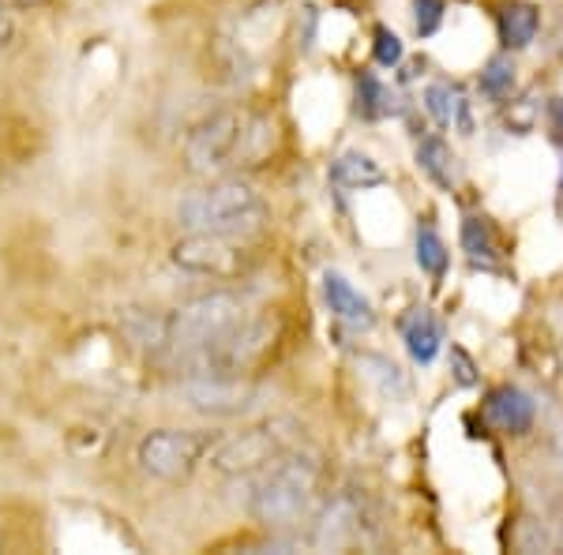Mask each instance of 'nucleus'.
I'll use <instances>...</instances> for the list:
<instances>
[{
  "instance_id": "obj_6",
  "label": "nucleus",
  "mask_w": 563,
  "mask_h": 555,
  "mask_svg": "<svg viewBox=\"0 0 563 555\" xmlns=\"http://www.w3.org/2000/svg\"><path fill=\"white\" fill-rule=\"evenodd\" d=\"M214 440L207 432H180V428H158V432L143 435L135 447V462L154 480L180 485L196 473L199 462L211 454Z\"/></svg>"
},
{
  "instance_id": "obj_1",
  "label": "nucleus",
  "mask_w": 563,
  "mask_h": 555,
  "mask_svg": "<svg viewBox=\"0 0 563 555\" xmlns=\"http://www.w3.org/2000/svg\"><path fill=\"white\" fill-rule=\"evenodd\" d=\"M271 129L263 116H252L249 109H222L196 124V132L185 143V162L196 177H218L233 166H256L271 147Z\"/></svg>"
},
{
  "instance_id": "obj_11",
  "label": "nucleus",
  "mask_w": 563,
  "mask_h": 555,
  "mask_svg": "<svg viewBox=\"0 0 563 555\" xmlns=\"http://www.w3.org/2000/svg\"><path fill=\"white\" fill-rule=\"evenodd\" d=\"M323 297L342 323L357 326V331H368V326L376 323V312H372L368 297L361 293L346 275H339V270H327L323 275Z\"/></svg>"
},
{
  "instance_id": "obj_26",
  "label": "nucleus",
  "mask_w": 563,
  "mask_h": 555,
  "mask_svg": "<svg viewBox=\"0 0 563 555\" xmlns=\"http://www.w3.org/2000/svg\"><path fill=\"white\" fill-rule=\"evenodd\" d=\"M451 357H455V364H459V384L470 387L474 384V364H470V357L462 349H451Z\"/></svg>"
},
{
  "instance_id": "obj_12",
  "label": "nucleus",
  "mask_w": 563,
  "mask_h": 555,
  "mask_svg": "<svg viewBox=\"0 0 563 555\" xmlns=\"http://www.w3.org/2000/svg\"><path fill=\"white\" fill-rule=\"evenodd\" d=\"M357 368L387 402H406L410 398V379H406V371L395 360L379 357V353H357Z\"/></svg>"
},
{
  "instance_id": "obj_15",
  "label": "nucleus",
  "mask_w": 563,
  "mask_h": 555,
  "mask_svg": "<svg viewBox=\"0 0 563 555\" xmlns=\"http://www.w3.org/2000/svg\"><path fill=\"white\" fill-rule=\"evenodd\" d=\"M121 326H124V334L140 345V349L158 353V349H166V345H169V320L143 312V308H129V312L121 315Z\"/></svg>"
},
{
  "instance_id": "obj_22",
  "label": "nucleus",
  "mask_w": 563,
  "mask_h": 555,
  "mask_svg": "<svg viewBox=\"0 0 563 555\" xmlns=\"http://www.w3.org/2000/svg\"><path fill=\"white\" fill-rule=\"evenodd\" d=\"M511 541H515V548H519V552H552V548H556V533H549L541 522H533V518H522Z\"/></svg>"
},
{
  "instance_id": "obj_21",
  "label": "nucleus",
  "mask_w": 563,
  "mask_h": 555,
  "mask_svg": "<svg viewBox=\"0 0 563 555\" xmlns=\"http://www.w3.org/2000/svg\"><path fill=\"white\" fill-rule=\"evenodd\" d=\"M515 87V65L504 57L488 60L485 71H481V95L485 98H507Z\"/></svg>"
},
{
  "instance_id": "obj_16",
  "label": "nucleus",
  "mask_w": 563,
  "mask_h": 555,
  "mask_svg": "<svg viewBox=\"0 0 563 555\" xmlns=\"http://www.w3.org/2000/svg\"><path fill=\"white\" fill-rule=\"evenodd\" d=\"M538 34V8L533 4H504L499 8V38L507 49H526Z\"/></svg>"
},
{
  "instance_id": "obj_18",
  "label": "nucleus",
  "mask_w": 563,
  "mask_h": 555,
  "mask_svg": "<svg viewBox=\"0 0 563 555\" xmlns=\"http://www.w3.org/2000/svg\"><path fill=\"white\" fill-rule=\"evenodd\" d=\"M424 106L440 124H459L462 132H470V116H466V98L448 84H432L424 90Z\"/></svg>"
},
{
  "instance_id": "obj_10",
  "label": "nucleus",
  "mask_w": 563,
  "mask_h": 555,
  "mask_svg": "<svg viewBox=\"0 0 563 555\" xmlns=\"http://www.w3.org/2000/svg\"><path fill=\"white\" fill-rule=\"evenodd\" d=\"M485 417L499 428V432L522 435V432H530V428H533L538 409H533V398L526 395V390L496 387V390H488V398H485Z\"/></svg>"
},
{
  "instance_id": "obj_4",
  "label": "nucleus",
  "mask_w": 563,
  "mask_h": 555,
  "mask_svg": "<svg viewBox=\"0 0 563 555\" xmlns=\"http://www.w3.org/2000/svg\"><path fill=\"white\" fill-rule=\"evenodd\" d=\"M241 320H249V308L238 293H203L188 304H180L174 315H169V345L185 357V353L207 349L218 338L233 331Z\"/></svg>"
},
{
  "instance_id": "obj_19",
  "label": "nucleus",
  "mask_w": 563,
  "mask_h": 555,
  "mask_svg": "<svg viewBox=\"0 0 563 555\" xmlns=\"http://www.w3.org/2000/svg\"><path fill=\"white\" fill-rule=\"evenodd\" d=\"M417 267L424 270V275H432V278H440L443 270H448V244L440 241V233L429 230V225H421L417 230Z\"/></svg>"
},
{
  "instance_id": "obj_24",
  "label": "nucleus",
  "mask_w": 563,
  "mask_h": 555,
  "mask_svg": "<svg viewBox=\"0 0 563 555\" xmlns=\"http://www.w3.org/2000/svg\"><path fill=\"white\" fill-rule=\"evenodd\" d=\"M372 53H376V60L384 68H395L398 60H402V38H398L395 31H387V26H376V34H372Z\"/></svg>"
},
{
  "instance_id": "obj_9",
  "label": "nucleus",
  "mask_w": 563,
  "mask_h": 555,
  "mask_svg": "<svg viewBox=\"0 0 563 555\" xmlns=\"http://www.w3.org/2000/svg\"><path fill=\"white\" fill-rule=\"evenodd\" d=\"M361 530H365V511H361V503L350 491H342V496H334L331 503L323 507L320 522H316V533H312V544L320 552H342L361 541Z\"/></svg>"
},
{
  "instance_id": "obj_27",
  "label": "nucleus",
  "mask_w": 563,
  "mask_h": 555,
  "mask_svg": "<svg viewBox=\"0 0 563 555\" xmlns=\"http://www.w3.org/2000/svg\"><path fill=\"white\" fill-rule=\"evenodd\" d=\"M549 124H552V132H556V140L563 143V98H552L549 102Z\"/></svg>"
},
{
  "instance_id": "obj_17",
  "label": "nucleus",
  "mask_w": 563,
  "mask_h": 555,
  "mask_svg": "<svg viewBox=\"0 0 563 555\" xmlns=\"http://www.w3.org/2000/svg\"><path fill=\"white\" fill-rule=\"evenodd\" d=\"M417 162H421V169L429 173L432 185L448 188V192L455 188V154H451V147L440 140V135L421 140V147H417Z\"/></svg>"
},
{
  "instance_id": "obj_28",
  "label": "nucleus",
  "mask_w": 563,
  "mask_h": 555,
  "mask_svg": "<svg viewBox=\"0 0 563 555\" xmlns=\"http://www.w3.org/2000/svg\"><path fill=\"white\" fill-rule=\"evenodd\" d=\"M12 42V15H8V0H0V45Z\"/></svg>"
},
{
  "instance_id": "obj_3",
  "label": "nucleus",
  "mask_w": 563,
  "mask_h": 555,
  "mask_svg": "<svg viewBox=\"0 0 563 555\" xmlns=\"http://www.w3.org/2000/svg\"><path fill=\"white\" fill-rule=\"evenodd\" d=\"M267 218V203L249 180H214V185L188 192L177 203V222L188 233H218V236H249Z\"/></svg>"
},
{
  "instance_id": "obj_30",
  "label": "nucleus",
  "mask_w": 563,
  "mask_h": 555,
  "mask_svg": "<svg viewBox=\"0 0 563 555\" xmlns=\"http://www.w3.org/2000/svg\"><path fill=\"white\" fill-rule=\"evenodd\" d=\"M556 454H560V462H563V428H560V435H556Z\"/></svg>"
},
{
  "instance_id": "obj_20",
  "label": "nucleus",
  "mask_w": 563,
  "mask_h": 555,
  "mask_svg": "<svg viewBox=\"0 0 563 555\" xmlns=\"http://www.w3.org/2000/svg\"><path fill=\"white\" fill-rule=\"evenodd\" d=\"M357 109H361V116H368V121H376V116H384L387 113V87L379 84L372 71H361L357 76Z\"/></svg>"
},
{
  "instance_id": "obj_8",
  "label": "nucleus",
  "mask_w": 563,
  "mask_h": 555,
  "mask_svg": "<svg viewBox=\"0 0 563 555\" xmlns=\"http://www.w3.org/2000/svg\"><path fill=\"white\" fill-rule=\"evenodd\" d=\"M180 395L207 417H238L263 402V387L241 376H188L180 384Z\"/></svg>"
},
{
  "instance_id": "obj_13",
  "label": "nucleus",
  "mask_w": 563,
  "mask_h": 555,
  "mask_svg": "<svg viewBox=\"0 0 563 555\" xmlns=\"http://www.w3.org/2000/svg\"><path fill=\"white\" fill-rule=\"evenodd\" d=\"M331 180L342 188H353V192H365V188H379L387 185V173L379 166L376 158H368V154L361 151H346L334 158L331 166Z\"/></svg>"
},
{
  "instance_id": "obj_2",
  "label": "nucleus",
  "mask_w": 563,
  "mask_h": 555,
  "mask_svg": "<svg viewBox=\"0 0 563 555\" xmlns=\"http://www.w3.org/2000/svg\"><path fill=\"white\" fill-rule=\"evenodd\" d=\"M323 466L312 451H286L275 466L256 473V485L249 496V511L267 525H294L308 514L316 491H320Z\"/></svg>"
},
{
  "instance_id": "obj_23",
  "label": "nucleus",
  "mask_w": 563,
  "mask_h": 555,
  "mask_svg": "<svg viewBox=\"0 0 563 555\" xmlns=\"http://www.w3.org/2000/svg\"><path fill=\"white\" fill-rule=\"evenodd\" d=\"M462 248L470 252L474 259H493L496 256V244H493V230H488L481 218H470L462 225Z\"/></svg>"
},
{
  "instance_id": "obj_29",
  "label": "nucleus",
  "mask_w": 563,
  "mask_h": 555,
  "mask_svg": "<svg viewBox=\"0 0 563 555\" xmlns=\"http://www.w3.org/2000/svg\"><path fill=\"white\" fill-rule=\"evenodd\" d=\"M12 4H20V8H38V4H49V0H12Z\"/></svg>"
},
{
  "instance_id": "obj_14",
  "label": "nucleus",
  "mask_w": 563,
  "mask_h": 555,
  "mask_svg": "<svg viewBox=\"0 0 563 555\" xmlns=\"http://www.w3.org/2000/svg\"><path fill=\"white\" fill-rule=\"evenodd\" d=\"M402 342H406V349H410V357L417 364H432L435 360V353H440V342H443V334H440V323L432 320L429 312H413V315H406V323H402Z\"/></svg>"
},
{
  "instance_id": "obj_5",
  "label": "nucleus",
  "mask_w": 563,
  "mask_h": 555,
  "mask_svg": "<svg viewBox=\"0 0 563 555\" xmlns=\"http://www.w3.org/2000/svg\"><path fill=\"white\" fill-rule=\"evenodd\" d=\"M297 447V432L289 421H267L252 424L244 432L225 435L211 447V469L222 477H256L260 469L275 466L286 451Z\"/></svg>"
},
{
  "instance_id": "obj_25",
  "label": "nucleus",
  "mask_w": 563,
  "mask_h": 555,
  "mask_svg": "<svg viewBox=\"0 0 563 555\" xmlns=\"http://www.w3.org/2000/svg\"><path fill=\"white\" fill-rule=\"evenodd\" d=\"M413 20H417V34L429 38L443 23V0H413Z\"/></svg>"
},
{
  "instance_id": "obj_7",
  "label": "nucleus",
  "mask_w": 563,
  "mask_h": 555,
  "mask_svg": "<svg viewBox=\"0 0 563 555\" xmlns=\"http://www.w3.org/2000/svg\"><path fill=\"white\" fill-rule=\"evenodd\" d=\"M169 259L188 275L207 278H241L249 270V252L238 244V236H218V233H188L180 236L169 252Z\"/></svg>"
}]
</instances>
